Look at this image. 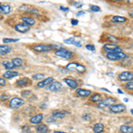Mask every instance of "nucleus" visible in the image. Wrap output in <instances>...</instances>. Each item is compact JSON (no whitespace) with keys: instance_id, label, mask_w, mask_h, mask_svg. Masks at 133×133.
Masks as SVG:
<instances>
[{"instance_id":"nucleus-45","label":"nucleus","mask_w":133,"mask_h":133,"mask_svg":"<svg viewBox=\"0 0 133 133\" xmlns=\"http://www.w3.org/2000/svg\"><path fill=\"white\" fill-rule=\"evenodd\" d=\"M117 91H118V92H119V93H120V94H123V91H122V90H121V89H118V90H117Z\"/></svg>"},{"instance_id":"nucleus-20","label":"nucleus","mask_w":133,"mask_h":133,"mask_svg":"<svg viewBox=\"0 0 133 133\" xmlns=\"http://www.w3.org/2000/svg\"><path fill=\"white\" fill-rule=\"evenodd\" d=\"M21 20H22V21H23V23H24V24L29 26V27L36 24V21L34 20L33 18H31V17L24 16V17H22V18H21Z\"/></svg>"},{"instance_id":"nucleus-7","label":"nucleus","mask_w":133,"mask_h":133,"mask_svg":"<svg viewBox=\"0 0 133 133\" xmlns=\"http://www.w3.org/2000/svg\"><path fill=\"white\" fill-rule=\"evenodd\" d=\"M103 48H104V50L108 53L120 52V51H122L121 47L116 45V44H106Z\"/></svg>"},{"instance_id":"nucleus-9","label":"nucleus","mask_w":133,"mask_h":133,"mask_svg":"<svg viewBox=\"0 0 133 133\" xmlns=\"http://www.w3.org/2000/svg\"><path fill=\"white\" fill-rule=\"evenodd\" d=\"M109 108L113 113H122L123 111H125L126 107L123 104H115L113 106L109 107Z\"/></svg>"},{"instance_id":"nucleus-37","label":"nucleus","mask_w":133,"mask_h":133,"mask_svg":"<svg viewBox=\"0 0 133 133\" xmlns=\"http://www.w3.org/2000/svg\"><path fill=\"white\" fill-rule=\"evenodd\" d=\"M73 5L74 6H76L77 8H80L83 6V4L80 3V2H75V3H73Z\"/></svg>"},{"instance_id":"nucleus-18","label":"nucleus","mask_w":133,"mask_h":133,"mask_svg":"<svg viewBox=\"0 0 133 133\" xmlns=\"http://www.w3.org/2000/svg\"><path fill=\"white\" fill-rule=\"evenodd\" d=\"M43 118H44V116H43L42 114H38V115H36L35 116L30 118V123L32 124H40Z\"/></svg>"},{"instance_id":"nucleus-38","label":"nucleus","mask_w":133,"mask_h":133,"mask_svg":"<svg viewBox=\"0 0 133 133\" xmlns=\"http://www.w3.org/2000/svg\"><path fill=\"white\" fill-rule=\"evenodd\" d=\"M108 37L109 38V39L110 40H113L114 42H117L118 41V39L116 37H115V36H111V35H108Z\"/></svg>"},{"instance_id":"nucleus-30","label":"nucleus","mask_w":133,"mask_h":133,"mask_svg":"<svg viewBox=\"0 0 133 133\" xmlns=\"http://www.w3.org/2000/svg\"><path fill=\"white\" fill-rule=\"evenodd\" d=\"M19 39H12V38H4L3 39V42L5 44H8V43H15V42H18Z\"/></svg>"},{"instance_id":"nucleus-26","label":"nucleus","mask_w":133,"mask_h":133,"mask_svg":"<svg viewBox=\"0 0 133 133\" xmlns=\"http://www.w3.org/2000/svg\"><path fill=\"white\" fill-rule=\"evenodd\" d=\"M2 65H3V66L5 69H7V71H11V70L14 68V64H12V62L9 61H4L3 63H2Z\"/></svg>"},{"instance_id":"nucleus-40","label":"nucleus","mask_w":133,"mask_h":133,"mask_svg":"<svg viewBox=\"0 0 133 133\" xmlns=\"http://www.w3.org/2000/svg\"><path fill=\"white\" fill-rule=\"evenodd\" d=\"M78 22H79V21H77V20H76V19H72V20H71V23H72V25H75V26H76V25L78 24Z\"/></svg>"},{"instance_id":"nucleus-23","label":"nucleus","mask_w":133,"mask_h":133,"mask_svg":"<svg viewBox=\"0 0 133 133\" xmlns=\"http://www.w3.org/2000/svg\"><path fill=\"white\" fill-rule=\"evenodd\" d=\"M112 21L113 23H123L127 21V18L122 16H113L112 17Z\"/></svg>"},{"instance_id":"nucleus-28","label":"nucleus","mask_w":133,"mask_h":133,"mask_svg":"<svg viewBox=\"0 0 133 133\" xmlns=\"http://www.w3.org/2000/svg\"><path fill=\"white\" fill-rule=\"evenodd\" d=\"M121 131L123 133H132L133 132V129L131 126H128V125H123L120 128Z\"/></svg>"},{"instance_id":"nucleus-11","label":"nucleus","mask_w":133,"mask_h":133,"mask_svg":"<svg viewBox=\"0 0 133 133\" xmlns=\"http://www.w3.org/2000/svg\"><path fill=\"white\" fill-rule=\"evenodd\" d=\"M16 31L20 32V33H26L30 29V27L28 25L24 24V23H19V24H16L15 27H14Z\"/></svg>"},{"instance_id":"nucleus-19","label":"nucleus","mask_w":133,"mask_h":133,"mask_svg":"<svg viewBox=\"0 0 133 133\" xmlns=\"http://www.w3.org/2000/svg\"><path fill=\"white\" fill-rule=\"evenodd\" d=\"M36 130L37 133H48L49 132V129L45 125V124H37L36 128Z\"/></svg>"},{"instance_id":"nucleus-41","label":"nucleus","mask_w":133,"mask_h":133,"mask_svg":"<svg viewBox=\"0 0 133 133\" xmlns=\"http://www.w3.org/2000/svg\"><path fill=\"white\" fill-rule=\"evenodd\" d=\"M83 120H85V121H86V120H87V121H89V120H91V116H90V115H83Z\"/></svg>"},{"instance_id":"nucleus-47","label":"nucleus","mask_w":133,"mask_h":133,"mask_svg":"<svg viewBox=\"0 0 133 133\" xmlns=\"http://www.w3.org/2000/svg\"><path fill=\"white\" fill-rule=\"evenodd\" d=\"M123 100H124V101H125V102H128V101H129V99H128V98H124Z\"/></svg>"},{"instance_id":"nucleus-29","label":"nucleus","mask_w":133,"mask_h":133,"mask_svg":"<svg viewBox=\"0 0 133 133\" xmlns=\"http://www.w3.org/2000/svg\"><path fill=\"white\" fill-rule=\"evenodd\" d=\"M44 77H45V75L38 73V74L33 75L32 79H33V80H36V81H42V80H44Z\"/></svg>"},{"instance_id":"nucleus-22","label":"nucleus","mask_w":133,"mask_h":133,"mask_svg":"<svg viewBox=\"0 0 133 133\" xmlns=\"http://www.w3.org/2000/svg\"><path fill=\"white\" fill-rule=\"evenodd\" d=\"M19 76V73L15 71H7L3 75L4 79H12L14 77H16Z\"/></svg>"},{"instance_id":"nucleus-14","label":"nucleus","mask_w":133,"mask_h":133,"mask_svg":"<svg viewBox=\"0 0 133 133\" xmlns=\"http://www.w3.org/2000/svg\"><path fill=\"white\" fill-rule=\"evenodd\" d=\"M62 87V84L59 82H53L51 83L49 86L46 87V89L50 91H57L59 90H61Z\"/></svg>"},{"instance_id":"nucleus-21","label":"nucleus","mask_w":133,"mask_h":133,"mask_svg":"<svg viewBox=\"0 0 133 133\" xmlns=\"http://www.w3.org/2000/svg\"><path fill=\"white\" fill-rule=\"evenodd\" d=\"M12 51V47L9 45H0V55L9 54Z\"/></svg>"},{"instance_id":"nucleus-27","label":"nucleus","mask_w":133,"mask_h":133,"mask_svg":"<svg viewBox=\"0 0 133 133\" xmlns=\"http://www.w3.org/2000/svg\"><path fill=\"white\" fill-rule=\"evenodd\" d=\"M12 64H14V68H21L23 64V61L21 58H14L12 61Z\"/></svg>"},{"instance_id":"nucleus-36","label":"nucleus","mask_w":133,"mask_h":133,"mask_svg":"<svg viewBox=\"0 0 133 133\" xmlns=\"http://www.w3.org/2000/svg\"><path fill=\"white\" fill-rule=\"evenodd\" d=\"M0 85H1V86H5V85H6L5 79H4V78H2V77H0Z\"/></svg>"},{"instance_id":"nucleus-10","label":"nucleus","mask_w":133,"mask_h":133,"mask_svg":"<svg viewBox=\"0 0 133 133\" xmlns=\"http://www.w3.org/2000/svg\"><path fill=\"white\" fill-rule=\"evenodd\" d=\"M53 81H54L53 77H48V78L44 79V80L40 81L39 83H37L36 86H37L38 88H44V87H47V86H49V85H50L51 83H53Z\"/></svg>"},{"instance_id":"nucleus-16","label":"nucleus","mask_w":133,"mask_h":133,"mask_svg":"<svg viewBox=\"0 0 133 133\" xmlns=\"http://www.w3.org/2000/svg\"><path fill=\"white\" fill-rule=\"evenodd\" d=\"M76 94L80 97L83 98H86L91 96V91H89V90H85V89H77L76 90Z\"/></svg>"},{"instance_id":"nucleus-24","label":"nucleus","mask_w":133,"mask_h":133,"mask_svg":"<svg viewBox=\"0 0 133 133\" xmlns=\"http://www.w3.org/2000/svg\"><path fill=\"white\" fill-rule=\"evenodd\" d=\"M105 129L104 124L102 123H96L93 127V131L95 133H101Z\"/></svg>"},{"instance_id":"nucleus-44","label":"nucleus","mask_w":133,"mask_h":133,"mask_svg":"<svg viewBox=\"0 0 133 133\" xmlns=\"http://www.w3.org/2000/svg\"><path fill=\"white\" fill-rule=\"evenodd\" d=\"M102 91H107V92H108V93H110V91H108V89H105V88H102Z\"/></svg>"},{"instance_id":"nucleus-1","label":"nucleus","mask_w":133,"mask_h":133,"mask_svg":"<svg viewBox=\"0 0 133 133\" xmlns=\"http://www.w3.org/2000/svg\"><path fill=\"white\" fill-rule=\"evenodd\" d=\"M55 55H57V56H59L61 58H63V59H70L74 57L75 53L71 51L66 50V49L61 48V49H57V50L55 51Z\"/></svg>"},{"instance_id":"nucleus-4","label":"nucleus","mask_w":133,"mask_h":133,"mask_svg":"<svg viewBox=\"0 0 133 133\" xmlns=\"http://www.w3.org/2000/svg\"><path fill=\"white\" fill-rule=\"evenodd\" d=\"M33 50L37 52H46L53 50L52 44H40L33 46Z\"/></svg>"},{"instance_id":"nucleus-12","label":"nucleus","mask_w":133,"mask_h":133,"mask_svg":"<svg viewBox=\"0 0 133 133\" xmlns=\"http://www.w3.org/2000/svg\"><path fill=\"white\" fill-rule=\"evenodd\" d=\"M15 84L18 87H24L29 84H31V80L29 78H28V77H23V78H21V79H19V80H17Z\"/></svg>"},{"instance_id":"nucleus-3","label":"nucleus","mask_w":133,"mask_h":133,"mask_svg":"<svg viewBox=\"0 0 133 133\" xmlns=\"http://www.w3.org/2000/svg\"><path fill=\"white\" fill-rule=\"evenodd\" d=\"M66 70H69V71H74V70H76L79 73H83L86 71V68H85L83 65H81V64L78 63H69L68 66H66Z\"/></svg>"},{"instance_id":"nucleus-46","label":"nucleus","mask_w":133,"mask_h":133,"mask_svg":"<svg viewBox=\"0 0 133 133\" xmlns=\"http://www.w3.org/2000/svg\"><path fill=\"white\" fill-rule=\"evenodd\" d=\"M52 133H65V132H62V131H54Z\"/></svg>"},{"instance_id":"nucleus-5","label":"nucleus","mask_w":133,"mask_h":133,"mask_svg":"<svg viewBox=\"0 0 133 133\" xmlns=\"http://www.w3.org/2000/svg\"><path fill=\"white\" fill-rule=\"evenodd\" d=\"M118 79L121 82H130L133 79V73L131 71H124L118 75Z\"/></svg>"},{"instance_id":"nucleus-39","label":"nucleus","mask_w":133,"mask_h":133,"mask_svg":"<svg viewBox=\"0 0 133 133\" xmlns=\"http://www.w3.org/2000/svg\"><path fill=\"white\" fill-rule=\"evenodd\" d=\"M59 10L62 11V12H68V11H69V8L64 7V6H59Z\"/></svg>"},{"instance_id":"nucleus-42","label":"nucleus","mask_w":133,"mask_h":133,"mask_svg":"<svg viewBox=\"0 0 133 133\" xmlns=\"http://www.w3.org/2000/svg\"><path fill=\"white\" fill-rule=\"evenodd\" d=\"M83 14H85V12H84V11H80V12H77L76 15H77V16H82V15H83Z\"/></svg>"},{"instance_id":"nucleus-15","label":"nucleus","mask_w":133,"mask_h":133,"mask_svg":"<svg viewBox=\"0 0 133 133\" xmlns=\"http://www.w3.org/2000/svg\"><path fill=\"white\" fill-rule=\"evenodd\" d=\"M68 114V112L65 110H56L52 112V117L54 119H63L66 116V115Z\"/></svg>"},{"instance_id":"nucleus-8","label":"nucleus","mask_w":133,"mask_h":133,"mask_svg":"<svg viewBox=\"0 0 133 133\" xmlns=\"http://www.w3.org/2000/svg\"><path fill=\"white\" fill-rule=\"evenodd\" d=\"M25 103V101L23 100V98H21L19 97H14L10 100L9 102V106L11 108H20Z\"/></svg>"},{"instance_id":"nucleus-32","label":"nucleus","mask_w":133,"mask_h":133,"mask_svg":"<svg viewBox=\"0 0 133 133\" xmlns=\"http://www.w3.org/2000/svg\"><path fill=\"white\" fill-rule=\"evenodd\" d=\"M31 94H32V92L30 91H23L22 92H21V95H22V97H24V98L30 97Z\"/></svg>"},{"instance_id":"nucleus-33","label":"nucleus","mask_w":133,"mask_h":133,"mask_svg":"<svg viewBox=\"0 0 133 133\" xmlns=\"http://www.w3.org/2000/svg\"><path fill=\"white\" fill-rule=\"evenodd\" d=\"M125 87H126V89L130 90V91H132L133 90V82L132 81H130V82H128L127 83H126Z\"/></svg>"},{"instance_id":"nucleus-43","label":"nucleus","mask_w":133,"mask_h":133,"mask_svg":"<svg viewBox=\"0 0 133 133\" xmlns=\"http://www.w3.org/2000/svg\"><path fill=\"white\" fill-rule=\"evenodd\" d=\"M55 120L56 119H54V118H48L47 121H48L49 123H55Z\"/></svg>"},{"instance_id":"nucleus-25","label":"nucleus","mask_w":133,"mask_h":133,"mask_svg":"<svg viewBox=\"0 0 133 133\" xmlns=\"http://www.w3.org/2000/svg\"><path fill=\"white\" fill-rule=\"evenodd\" d=\"M91 102L93 103H98V102H100L102 100V96L98 93H94L93 95L91 96V98H90Z\"/></svg>"},{"instance_id":"nucleus-2","label":"nucleus","mask_w":133,"mask_h":133,"mask_svg":"<svg viewBox=\"0 0 133 133\" xmlns=\"http://www.w3.org/2000/svg\"><path fill=\"white\" fill-rule=\"evenodd\" d=\"M109 61H117L120 59H126L128 58L127 54H125L123 51H120V52H113V53H108L106 56Z\"/></svg>"},{"instance_id":"nucleus-13","label":"nucleus","mask_w":133,"mask_h":133,"mask_svg":"<svg viewBox=\"0 0 133 133\" xmlns=\"http://www.w3.org/2000/svg\"><path fill=\"white\" fill-rule=\"evenodd\" d=\"M12 8L9 4L6 3H0V14H8L11 12Z\"/></svg>"},{"instance_id":"nucleus-6","label":"nucleus","mask_w":133,"mask_h":133,"mask_svg":"<svg viewBox=\"0 0 133 133\" xmlns=\"http://www.w3.org/2000/svg\"><path fill=\"white\" fill-rule=\"evenodd\" d=\"M115 102H116L115 98H105L104 100H101L98 107V108H108V107H111V106H113V105H115Z\"/></svg>"},{"instance_id":"nucleus-35","label":"nucleus","mask_w":133,"mask_h":133,"mask_svg":"<svg viewBox=\"0 0 133 133\" xmlns=\"http://www.w3.org/2000/svg\"><path fill=\"white\" fill-rule=\"evenodd\" d=\"M85 47H86L87 50H89V51H95V50H96L95 46L92 45V44H87V45L85 46Z\"/></svg>"},{"instance_id":"nucleus-17","label":"nucleus","mask_w":133,"mask_h":133,"mask_svg":"<svg viewBox=\"0 0 133 133\" xmlns=\"http://www.w3.org/2000/svg\"><path fill=\"white\" fill-rule=\"evenodd\" d=\"M64 82L70 88H72V89H77V87H78V83L73 78H65L64 79Z\"/></svg>"},{"instance_id":"nucleus-31","label":"nucleus","mask_w":133,"mask_h":133,"mask_svg":"<svg viewBox=\"0 0 133 133\" xmlns=\"http://www.w3.org/2000/svg\"><path fill=\"white\" fill-rule=\"evenodd\" d=\"M75 40H76V38H75L74 36H72V37L64 40V43H65V44H73L75 42Z\"/></svg>"},{"instance_id":"nucleus-34","label":"nucleus","mask_w":133,"mask_h":133,"mask_svg":"<svg viewBox=\"0 0 133 133\" xmlns=\"http://www.w3.org/2000/svg\"><path fill=\"white\" fill-rule=\"evenodd\" d=\"M91 10L92 12H99L100 8H99V6H98V5H91Z\"/></svg>"}]
</instances>
